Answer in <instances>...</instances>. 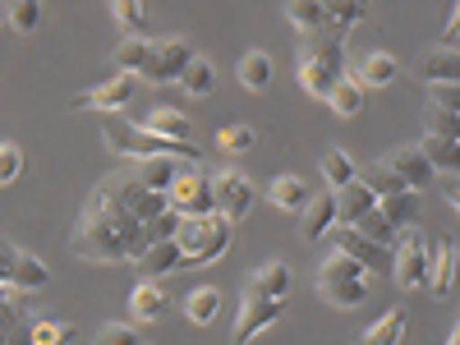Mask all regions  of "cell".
<instances>
[{"label": "cell", "instance_id": "f1b7e54d", "mask_svg": "<svg viewBox=\"0 0 460 345\" xmlns=\"http://www.w3.org/2000/svg\"><path fill=\"white\" fill-rule=\"evenodd\" d=\"M217 314H221V290L217 286H194L184 295V318L194 327H208Z\"/></svg>", "mask_w": 460, "mask_h": 345}, {"label": "cell", "instance_id": "2e32d148", "mask_svg": "<svg viewBox=\"0 0 460 345\" xmlns=\"http://www.w3.org/2000/svg\"><path fill=\"white\" fill-rule=\"evenodd\" d=\"M332 203H336V226H355L364 212L377 208V194H373L364 180H350V184L332 189Z\"/></svg>", "mask_w": 460, "mask_h": 345}, {"label": "cell", "instance_id": "e0dca14e", "mask_svg": "<svg viewBox=\"0 0 460 345\" xmlns=\"http://www.w3.org/2000/svg\"><path fill=\"white\" fill-rule=\"evenodd\" d=\"M299 65H314V69H327L332 79H341V69H345V47H341V37H309V42L299 47Z\"/></svg>", "mask_w": 460, "mask_h": 345}, {"label": "cell", "instance_id": "5b68a950", "mask_svg": "<svg viewBox=\"0 0 460 345\" xmlns=\"http://www.w3.org/2000/svg\"><path fill=\"white\" fill-rule=\"evenodd\" d=\"M166 208L180 212V217H203V212H212V175H208L199 162H184L180 175H175L171 189H166Z\"/></svg>", "mask_w": 460, "mask_h": 345}, {"label": "cell", "instance_id": "7402d4cb", "mask_svg": "<svg viewBox=\"0 0 460 345\" xmlns=\"http://www.w3.org/2000/svg\"><path fill=\"white\" fill-rule=\"evenodd\" d=\"M419 152H424V162L433 166V175H456V171H460V138H447V134H424Z\"/></svg>", "mask_w": 460, "mask_h": 345}, {"label": "cell", "instance_id": "4dcf8cb0", "mask_svg": "<svg viewBox=\"0 0 460 345\" xmlns=\"http://www.w3.org/2000/svg\"><path fill=\"white\" fill-rule=\"evenodd\" d=\"M405 323H410L405 309H387V314H382V318L359 336V345H401V341H405Z\"/></svg>", "mask_w": 460, "mask_h": 345}, {"label": "cell", "instance_id": "cb8c5ba5", "mask_svg": "<svg viewBox=\"0 0 460 345\" xmlns=\"http://www.w3.org/2000/svg\"><path fill=\"white\" fill-rule=\"evenodd\" d=\"M175 88H180L184 97H212V88H217V65H212V60H203V56H194V60H189V65L180 69Z\"/></svg>", "mask_w": 460, "mask_h": 345}, {"label": "cell", "instance_id": "f5cc1de1", "mask_svg": "<svg viewBox=\"0 0 460 345\" xmlns=\"http://www.w3.org/2000/svg\"><path fill=\"white\" fill-rule=\"evenodd\" d=\"M429 102H438V106H460L456 84H438V88H429Z\"/></svg>", "mask_w": 460, "mask_h": 345}, {"label": "cell", "instance_id": "1f68e13d", "mask_svg": "<svg viewBox=\"0 0 460 345\" xmlns=\"http://www.w3.org/2000/svg\"><path fill=\"white\" fill-rule=\"evenodd\" d=\"M327 106H332L336 115H345V120H355V115L364 111V88L355 84V74H350V79L341 74V79L332 84V93H327Z\"/></svg>", "mask_w": 460, "mask_h": 345}, {"label": "cell", "instance_id": "bcb514c9", "mask_svg": "<svg viewBox=\"0 0 460 345\" xmlns=\"http://www.w3.org/2000/svg\"><path fill=\"white\" fill-rule=\"evenodd\" d=\"M332 74L327 69H314V65H299V88L309 93V97H318V102H327V93H332Z\"/></svg>", "mask_w": 460, "mask_h": 345}, {"label": "cell", "instance_id": "4316f807", "mask_svg": "<svg viewBox=\"0 0 460 345\" xmlns=\"http://www.w3.org/2000/svg\"><path fill=\"white\" fill-rule=\"evenodd\" d=\"M10 286H19V290H28V295H37L42 286H51V267L37 258V253H28V249H19V258H14V277H10Z\"/></svg>", "mask_w": 460, "mask_h": 345}, {"label": "cell", "instance_id": "484cf974", "mask_svg": "<svg viewBox=\"0 0 460 345\" xmlns=\"http://www.w3.org/2000/svg\"><path fill=\"white\" fill-rule=\"evenodd\" d=\"M129 314H134L138 323L162 318V314H166V290H162V281H138V286L129 290Z\"/></svg>", "mask_w": 460, "mask_h": 345}, {"label": "cell", "instance_id": "d6986e66", "mask_svg": "<svg viewBox=\"0 0 460 345\" xmlns=\"http://www.w3.org/2000/svg\"><path fill=\"white\" fill-rule=\"evenodd\" d=\"M180 267H184V258H180L175 240H162V244H147V249L138 253V281H162V277L180 272Z\"/></svg>", "mask_w": 460, "mask_h": 345}, {"label": "cell", "instance_id": "3957f363", "mask_svg": "<svg viewBox=\"0 0 460 345\" xmlns=\"http://www.w3.org/2000/svg\"><path fill=\"white\" fill-rule=\"evenodd\" d=\"M230 235H235V221L221 212H203V217H180L175 230V249L184 258V267H208L217 258H226Z\"/></svg>", "mask_w": 460, "mask_h": 345}, {"label": "cell", "instance_id": "277c9868", "mask_svg": "<svg viewBox=\"0 0 460 345\" xmlns=\"http://www.w3.org/2000/svg\"><path fill=\"white\" fill-rule=\"evenodd\" d=\"M392 277L401 290H424L429 281V240L419 226H401L392 240Z\"/></svg>", "mask_w": 460, "mask_h": 345}, {"label": "cell", "instance_id": "52a82bcc", "mask_svg": "<svg viewBox=\"0 0 460 345\" xmlns=\"http://www.w3.org/2000/svg\"><path fill=\"white\" fill-rule=\"evenodd\" d=\"M194 60V47L184 42V37H162V42H152V60L138 69V79L152 84V88H166L180 79V69Z\"/></svg>", "mask_w": 460, "mask_h": 345}, {"label": "cell", "instance_id": "ffe728a7", "mask_svg": "<svg viewBox=\"0 0 460 345\" xmlns=\"http://www.w3.org/2000/svg\"><path fill=\"white\" fill-rule=\"evenodd\" d=\"M309 199H314V189L299 175H272V184H267V203H272L277 212H304Z\"/></svg>", "mask_w": 460, "mask_h": 345}, {"label": "cell", "instance_id": "c3c4849f", "mask_svg": "<svg viewBox=\"0 0 460 345\" xmlns=\"http://www.w3.org/2000/svg\"><path fill=\"white\" fill-rule=\"evenodd\" d=\"M23 175V147L19 143H0V189L14 184Z\"/></svg>", "mask_w": 460, "mask_h": 345}, {"label": "cell", "instance_id": "60d3db41", "mask_svg": "<svg viewBox=\"0 0 460 345\" xmlns=\"http://www.w3.org/2000/svg\"><path fill=\"white\" fill-rule=\"evenodd\" d=\"M424 129H429V134L460 138V106H438V102H429V106H424Z\"/></svg>", "mask_w": 460, "mask_h": 345}, {"label": "cell", "instance_id": "681fc988", "mask_svg": "<svg viewBox=\"0 0 460 345\" xmlns=\"http://www.w3.org/2000/svg\"><path fill=\"white\" fill-rule=\"evenodd\" d=\"M93 345H138V332L129 323H102V332L93 336Z\"/></svg>", "mask_w": 460, "mask_h": 345}, {"label": "cell", "instance_id": "4fadbf2b", "mask_svg": "<svg viewBox=\"0 0 460 345\" xmlns=\"http://www.w3.org/2000/svg\"><path fill=\"white\" fill-rule=\"evenodd\" d=\"M414 79L424 84V88L456 84V79H460V56H456V51H447V47H429V51H419V60H414Z\"/></svg>", "mask_w": 460, "mask_h": 345}, {"label": "cell", "instance_id": "74e56055", "mask_svg": "<svg viewBox=\"0 0 460 345\" xmlns=\"http://www.w3.org/2000/svg\"><path fill=\"white\" fill-rule=\"evenodd\" d=\"M147 60H152V42H147V37H138V32H125V42L115 47V65L138 79V69H143Z\"/></svg>", "mask_w": 460, "mask_h": 345}, {"label": "cell", "instance_id": "836d02e7", "mask_svg": "<svg viewBox=\"0 0 460 345\" xmlns=\"http://www.w3.org/2000/svg\"><path fill=\"white\" fill-rule=\"evenodd\" d=\"M377 212L387 217V226H392V230H401V226H414L419 194H414V189H401V194H387V199H377Z\"/></svg>", "mask_w": 460, "mask_h": 345}, {"label": "cell", "instance_id": "f6af8a7d", "mask_svg": "<svg viewBox=\"0 0 460 345\" xmlns=\"http://www.w3.org/2000/svg\"><path fill=\"white\" fill-rule=\"evenodd\" d=\"M175 230H180V212H171V208L143 221V235H147V244H162V240H175Z\"/></svg>", "mask_w": 460, "mask_h": 345}, {"label": "cell", "instance_id": "9f6ffc18", "mask_svg": "<svg viewBox=\"0 0 460 345\" xmlns=\"http://www.w3.org/2000/svg\"><path fill=\"white\" fill-rule=\"evenodd\" d=\"M442 345H460V332H447V341Z\"/></svg>", "mask_w": 460, "mask_h": 345}, {"label": "cell", "instance_id": "6da1fadb", "mask_svg": "<svg viewBox=\"0 0 460 345\" xmlns=\"http://www.w3.org/2000/svg\"><path fill=\"white\" fill-rule=\"evenodd\" d=\"M69 249L88 262H138V253L147 249L143 221L125 208L120 189H115V175H106L88 194L79 226L69 235Z\"/></svg>", "mask_w": 460, "mask_h": 345}, {"label": "cell", "instance_id": "ee69618b", "mask_svg": "<svg viewBox=\"0 0 460 345\" xmlns=\"http://www.w3.org/2000/svg\"><path fill=\"white\" fill-rule=\"evenodd\" d=\"M253 143H258V129H253V125H226V129L217 134V147H221V152H230V157L249 152Z\"/></svg>", "mask_w": 460, "mask_h": 345}, {"label": "cell", "instance_id": "7dc6e473", "mask_svg": "<svg viewBox=\"0 0 460 345\" xmlns=\"http://www.w3.org/2000/svg\"><path fill=\"white\" fill-rule=\"evenodd\" d=\"M111 14H115V23H120L125 32H138V28L147 23L143 0H111Z\"/></svg>", "mask_w": 460, "mask_h": 345}, {"label": "cell", "instance_id": "7a4b0ae2", "mask_svg": "<svg viewBox=\"0 0 460 345\" xmlns=\"http://www.w3.org/2000/svg\"><path fill=\"white\" fill-rule=\"evenodd\" d=\"M102 138H106V147L115 152V157H129V162L157 157V152H175V157H184V162H203V147L199 143H189V138H162V134H152V129L125 120V115H106V120H102Z\"/></svg>", "mask_w": 460, "mask_h": 345}, {"label": "cell", "instance_id": "5bb4252c", "mask_svg": "<svg viewBox=\"0 0 460 345\" xmlns=\"http://www.w3.org/2000/svg\"><path fill=\"white\" fill-rule=\"evenodd\" d=\"M290 286H295V272L281 262V258H267L249 272V295H262V299H290Z\"/></svg>", "mask_w": 460, "mask_h": 345}, {"label": "cell", "instance_id": "f907efd6", "mask_svg": "<svg viewBox=\"0 0 460 345\" xmlns=\"http://www.w3.org/2000/svg\"><path fill=\"white\" fill-rule=\"evenodd\" d=\"M14 258H19V244L0 235V281H5V286H10V277H14Z\"/></svg>", "mask_w": 460, "mask_h": 345}, {"label": "cell", "instance_id": "603a6c76", "mask_svg": "<svg viewBox=\"0 0 460 345\" xmlns=\"http://www.w3.org/2000/svg\"><path fill=\"white\" fill-rule=\"evenodd\" d=\"M396 74H401L396 56L368 51V56L359 60V69H355V84H359V88H387V84H396Z\"/></svg>", "mask_w": 460, "mask_h": 345}, {"label": "cell", "instance_id": "ab89813d", "mask_svg": "<svg viewBox=\"0 0 460 345\" xmlns=\"http://www.w3.org/2000/svg\"><path fill=\"white\" fill-rule=\"evenodd\" d=\"M359 180L373 189L377 199H387V194H401V189H410V184H405V180H401L392 166H382V162H368V166L359 171Z\"/></svg>", "mask_w": 460, "mask_h": 345}, {"label": "cell", "instance_id": "8d00e7d4", "mask_svg": "<svg viewBox=\"0 0 460 345\" xmlns=\"http://www.w3.org/2000/svg\"><path fill=\"white\" fill-rule=\"evenodd\" d=\"M74 323H60V318H32L28 327V345H74Z\"/></svg>", "mask_w": 460, "mask_h": 345}, {"label": "cell", "instance_id": "9c48e42d", "mask_svg": "<svg viewBox=\"0 0 460 345\" xmlns=\"http://www.w3.org/2000/svg\"><path fill=\"white\" fill-rule=\"evenodd\" d=\"M134 74H111L106 84H97V88H88V93H79L69 102V111H97V115H120L129 102H134Z\"/></svg>", "mask_w": 460, "mask_h": 345}, {"label": "cell", "instance_id": "30bf717a", "mask_svg": "<svg viewBox=\"0 0 460 345\" xmlns=\"http://www.w3.org/2000/svg\"><path fill=\"white\" fill-rule=\"evenodd\" d=\"M332 249L345 253V258H355L368 277H373V272H392V249L364 240L355 226H332Z\"/></svg>", "mask_w": 460, "mask_h": 345}, {"label": "cell", "instance_id": "11a10c76", "mask_svg": "<svg viewBox=\"0 0 460 345\" xmlns=\"http://www.w3.org/2000/svg\"><path fill=\"white\" fill-rule=\"evenodd\" d=\"M10 23V5H5V0H0V28H5Z\"/></svg>", "mask_w": 460, "mask_h": 345}, {"label": "cell", "instance_id": "9a60e30c", "mask_svg": "<svg viewBox=\"0 0 460 345\" xmlns=\"http://www.w3.org/2000/svg\"><path fill=\"white\" fill-rule=\"evenodd\" d=\"M180 166H184V157H175V152H157V157H138V162L129 166V175H134L143 189H152V194H166L171 180L180 175Z\"/></svg>", "mask_w": 460, "mask_h": 345}, {"label": "cell", "instance_id": "816d5d0a", "mask_svg": "<svg viewBox=\"0 0 460 345\" xmlns=\"http://www.w3.org/2000/svg\"><path fill=\"white\" fill-rule=\"evenodd\" d=\"M456 32H460V10L451 5V14H447V28H442V42H438V47L456 51Z\"/></svg>", "mask_w": 460, "mask_h": 345}, {"label": "cell", "instance_id": "d6a6232c", "mask_svg": "<svg viewBox=\"0 0 460 345\" xmlns=\"http://www.w3.org/2000/svg\"><path fill=\"white\" fill-rule=\"evenodd\" d=\"M318 295L332 309H359L368 299V281H318Z\"/></svg>", "mask_w": 460, "mask_h": 345}, {"label": "cell", "instance_id": "7bdbcfd3", "mask_svg": "<svg viewBox=\"0 0 460 345\" xmlns=\"http://www.w3.org/2000/svg\"><path fill=\"white\" fill-rule=\"evenodd\" d=\"M355 230H359V235H364V240H373V244H382V249H392V240H396V230L387 226V217H382L377 208H373V212H364V217L355 221Z\"/></svg>", "mask_w": 460, "mask_h": 345}, {"label": "cell", "instance_id": "d4e9b609", "mask_svg": "<svg viewBox=\"0 0 460 345\" xmlns=\"http://www.w3.org/2000/svg\"><path fill=\"white\" fill-rule=\"evenodd\" d=\"M286 19H290L304 37H318V32L336 37L332 23H327V14H323V0H286Z\"/></svg>", "mask_w": 460, "mask_h": 345}, {"label": "cell", "instance_id": "8992f818", "mask_svg": "<svg viewBox=\"0 0 460 345\" xmlns=\"http://www.w3.org/2000/svg\"><path fill=\"white\" fill-rule=\"evenodd\" d=\"M253 203H258V189L244 171H235V166L212 171V212H221L230 221H249Z\"/></svg>", "mask_w": 460, "mask_h": 345}, {"label": "cell", "instance_id": "f546056e", "mask_svg": "<svg viewBox=\"0 0 460 345\" xmlns=\"http://www.w3.org/2000/svg\"><path fill=\"white\" fill-rule=\"evenodd\" d=\"M323 14H327L332 32H336V37H345L355 23H364V19H368V0H323Z\"/></svg>", "mask_w": 460, "mask_h": 345}, {"label": "cell", "instance_id": "d590c367", "mask_svg": "<svg viewBox=\"0 0 460 345\" xmlns=\"http://www.w3.org/2000/svg\"><path fill=\"white\" fill-rule=\"evenodd\" d=\"M350 180H359V166L350 162V152L327 147L323 152V184L327 189H341V184H350Z\"/></svg>", "mask_w": 460, "mask_h": 345}, {"label": "cell", "instance_id": "ba28073f", "mask_svg": "<svg viewBox=\"0 0 460 345\" xmlns=\"http://www.w3.org/2000/svg\"><path fill=\"white\" fill-rule=\"evenodd\" d=\"M286 314V299H262V295H240V314H235V327H230V341L235 345H249L253 336H262L277 318Z\"/></svg>", "mask_w": 460, "mask_h": 345}, {"label": "cell", "instance_id": "8fae6325", "mask_svg": "<svg viewBox=\"0 0 460 345\" xmlns=\"http://www.w3.org/2000/svg\"><path fill=\"white\" fill-rule=\"evenodd\" d=\"M28 327H32L28 290L0 281V345H28Z\"/></svg>", "mask_w": 460, "mask_h": 345}, {"label": "cell", "instance_id": "ac0fdd59", "mask_svg": "<svg viewBox=\"0 0 460 345\" xmlns=\"http://www.w3.org/2000/svg\"><path fill=\"white\" fill-rule=\"evenodd\" d=\"M451 281H456V244L438 240V244H429V281H424V290H433V299H447Z\"/></svg>", "mask_w": 460, "mask_h": 345}, {"label": "cell", "instance_id": "b9f144b4", "mask_svg": "<svg viewBox=\"0 0 460 345\" xmlns=\"http://www.w3.org/2000/svg\"><path fill=\"white\" fill-rule=\"evenodd\" d=\"M14 32H37L42 28V0H10V23Z\"/></svg>", "mask_w": 460, "mask_h": 345}, {"label": "cell", "instance_id": "f35d334b", "mask_svg": "<svg viewBox=\"0 0 460 345\" xmlns=\"http://www.w3.org/2000/svg\"><path fill=\"white\" fill-rule=\"evenodd\" d=\"M318 281H368V272L355 262V258H345V253H327L323 262H318Z\"/></svg>", "mask_w": 460, "mask_h": 345}, {"label": "cell", "instance_id": "e575fe53", "mask_svg": "<svg viewBox=\"0 0 460 345\" xmlns=\"http://www.w3.org/2000/svg\"><path fill=\"white\" fill-rule=\"evenodd\" d=\"M143 129H152V134H162V138H189L194 134V125H189V115L184 111H175V106H157L143 120Z\"/></svg>", "mask_w": 460, "mask_h": 345}, {"label": "cell", "instance_id": "83f0119b", "mask_svg": "<svg viewBox=\"0 0 460 345\" xmlns=\"http://www.w3.org/2000/svg\"><path fill=\"white\" fill-rule=\"evenodd\" d=\"M272 56L267 51H244L240 56V65H235V79H240V88H249V93H262L267 84H272Z\"/></svg>", "mask_w": 460, "mask_h": 345}, {"label": "cell", "instance_id": "7c38bea8", "mask_svg": "<svg viewBox=\"0 0 460 345\" xmlns=\"http://www.w3.org/2000/svg\"><path fill=\"white\" fill-rule=\"evenodd\" d=\"M382 166H392L410 189H414V194H419V189H429L433 184V166L424 162V152H419V143H401V147H392V152H382V157H377Z\"/></svg>", "mask_w": 460, "mask_h": 345}, {"label": "cell", "instance_id": "44dd1931", "mask_svg": "<svg viewBox=\"0 0 460 345\" xmlns=\"http://www.w3.org/2000/svg\"><path fill=\"white\" fill-rule=\"evenodd\" d=\"M332 226H336V203H332V189H323V194H314L309 208L299 212V235L304 240H323Z\"/></svg>", "mask_w": 460, "mask_h": 345}, {"label": "cell", "instance_id": "db71d44e", "mask_svg": "<svg viewBox=\"0 0 460 345\" xmlns=\"http://www.w3.org/2000/svg\"><path fill=\"white\" fill-rule=\"evenodd\" d=\"M442 199H447L451 208H460V184H456V175H442Z\"/></svg>", "mask_w": 460, "mask_h": 345}]
</instances>
